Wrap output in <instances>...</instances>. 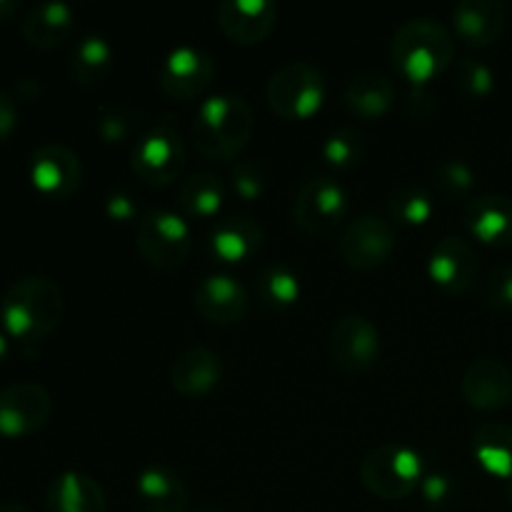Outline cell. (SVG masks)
I'll use <instances>...</instances> for the list:
<instances>
[{
  "label": "cell",
  "instance_id": "1",
  "mask_svg": "<svg viewBox=\"0 0 512 512\" xmlns=\"http://www.w3.org/2000/svg\"><path fill=\"white\" fill-rule=\"evenodd\" d=\"M390 60L405 80L423 88L453 65L455 38L440 20L410 18L395 30Z\"/></svg>",
  "mask_w": 512,
  "mask_h": 512
},
{
  "label": "cell",
  "instance_id": "2",
  "mask_svg": "<svg viewBox=\"0 0 512 512\" xmlns=\"http://www.w3.org/2000/svg\"><path fill=\"white\" fill-rule=\"evenodd\" d=\"M253 130V108L240 95H213L195 113L193 145L205 160L225 163L243 153Z\"/></svg>",
  "mask_w": 512,
  "mask_h": 512
},
{
  "label": "cell",
  "instance_id": "3",
  "mask_svg": "<svg viewBox=\"0 0 512 512\" xmlns=\"http://www.w3.org/2000/svg\"><path fill=\"white\" fill-rule=\"evenodd\" d=\"M3 323L13 338L38 343L60 328L65 315L63 290L43 275L15 280L3 298Z\"/></svg>",
  "mask_w": 512,
  "mask_h": 512
},
{
  "label": "cell",
  "instance_id": "4",
  "mask_svg": "<svg viewBox=\"0 0 512 512\" xmlns=\"http://www.w3.org/2000/svg\"><path fill=\"white\" fill-rule=\"evenodd\" d=\"M133 173L145 185H170L185 168V145L180 123L173 113H163L133 145Z\"/></svg>",
  "mask_w": 512,
  "mask_h": 512
},
{
  "label": "cell",
  "instance_id": "5",
  "mask_svg": "<svg viewBox=\"0 0 512 512\" xmlns=\"http://www.w3.org/2000/svg\"><path fill=\"white\" fill-rule=\"evenodd\" d=\"M360 480L380 500H403L423 483V460L408 445L383 443L360 463Z\"/></svg>",
  "mask_w": 512,
  "mask_h": 512
},
{
  "label": "cell",
  "instance_id": "6",
  "mask_svg": "<svg viewBox=\"0 0 512 512\" xmlns=\"http://www.w3.org/2000/svg\"><path fill=\"white\" fill-rule=\"evenodd\" d=\"M270 110L283 120H305L320 110L325 100V78L313 63L293 60L270 75L265 85Z\"/></svg>",
  "mask_w": 512,
  "mask_h": 512
},
{
  "label": "cell",
  "instance_id": "7",
  "mask_svg": "<svg viewBox=\"0 0 512 512\" xmlns=\"http://www.w3.org/2000/svg\"><path fill=\"white\" fill-rule=\"evenodd\" d=\"M135 245L145 263L158 270H175L193 250V233L180 215L170 210H148L135 228Z\"/></svg>",
  "mask_w": 512,
  "mask_h": 512
},
{
  "label": "cell",
  "instance_id": "8",
  "mask_svg": "<svg viewBox=\"0 0 512 512\" xmlns=\"http://www.w3.org/2000/svg\"><path fill=\"white\" fill-rule=\"evenodd\" d=\"M348 213V195L328 175L308 178L300 185L293 203V220L303 233L313 238L330 235Z\"/></svg>",
  "mask_w": 512,
  "mask_h": 512
},
{
  "label": "cell",
  "instance_id": "9",
  "mask_svg": "<svg viewBox=\"0 0 512 512\" xmlns=\"http://www.w3.org/2000/svg\"><path fill=\"white\" fill-rule=\"evenodd\" d=\"M53 413V398L38 383H13L0 390V435L25 438L43 428Z\"/></svg>",
  "mask_w": 512,
  "mask_h": 512
},
{
  "label": "cell",
  "instance_id": "10",
  "mask_svg": "<svg viewBox=\"0 0 512 512\" xmlns=\"http://www.w3.org/2000/svg\"><path fill=\"white\" fill-rule=\"evenodd\" d=\"M330 358L348 373H365L380 360V330L365 315H345L328 338Z\"/></svg>",
  "mask_w": 512,
  "mask_h": 512
},
{
  "label": "cell",
  "instance_id": "11",
  "mask_svg": "<svg viewBox=\"0 0 512 512\" xmlns=\"http://www.w3.org/2000/svg\"><path fill=\"white\" fill-rule=\"evenodd\" d=\"M395 228L378 215H360L340 238V255L355 270H375L393 255Z\"/></svg>",
  "mask_w": 512,
  "mask_h": 512
},
{
  "label": "cell",
  "instance_id": "12",
  "mask_svg": "<svg viewBox=\"0 0 512 512\" xmlns=\"http://www.w3.org/2000/svg\"><path fill=\"white\" fill-rule=\"evenodd\" d=\"M215 63L213 55L195 45H180L158 70V83L163 93L173 100H193L213 83Z\"/></svg>",
  "mask_w": 512,
  "mask_h": 512
},
{
  "label": "cell",
  "instance_id": "13",
  "mask_svg": "<svg viewBox=\"0 0 512 512\" xmlns=\"http://www.w3.org/2000/svg\"><path fill=\"white\" fill-rule=\"evenodd\" d=\"M30 180L48 198L65 200L83 183V165L68 145L45 143L30 155Z\"/></svg>",
  "mask_w": 512,
  "mask_h": 512
},
{
  "label": "cell",
  "instance_id": "14",
  "mask_svg": "<svg viewBox=\"0 0 512 512\" xmlns=\"http://www.w3.org/2000/svg\"><path fill=\"white\" fill-rule=\"evenodd\" d=\"M428 273L435 283L443 290H448L450 295H463L468 293L475 285L480 273L478 253L473 250V245L463 238H448L440 240L433 248L428 260Z\"/></svg>",
  "mask_w": 512,
  "mask_h": 512
},
{
  "label": "cell",
  "instance_id": "15",
  "mask_svg": "<svg viewBox=\"0 0 512 512\" xmlns=\"http://www.w3.org/2000/svg\"><path fill=\"white\" fill-rule=\"evenodd\" d=\"M218 25L233 43L258 45L278 23V5L270 0H225L218 5Z\"/></svg>",
  "mask_w": 512,
  "mask_h": 512
},
{
  "label": "cell",
  "instance_id": "16",
  "mask_svg": "<svg viewBox=\"0 0 512 512\" xmlns=\"http://www.w3.org/2000/svg\"><path fill=\"white\" fill-rule=\"evenodd\" d=\"M463 398L475 410H500L512 400V370L503 360L478 358L465 368L460 380Z\"/></svg>",
  "mask_w": 512,
  "mask_h": 512
},
{
  "label": "cell",
  "instance_id": "17",
  "mask_svg": "<svg viewBox=\"0 0 512 512\" xmlns=\"http://www.w3.org/2000/svg\"><path fill=\"white\" fill-rule=\"evenodd\" d=\"M248 290L230 275H208L195 288V310L210 325H235L248 315Z\"/></svg>",
  "mask_w": 512,
  "mask_h": 512
},
{
  "label": "cell",
  "instance_id": "18",
  "mask_svg": "<svg viewBox=\"0 0 512 512\" xmlns=\"http://www.w3.org/2000/svg\"><path fill=\"white\" fill-rule=\"evenodd\" d=\"M508 25V5L500 0H460L453 8V28L470 48H488Z\"/></svg>",
  "mask_w": 512,
  "mask_h": 512
},
{
  "label": "cell",
  "instance_id": "19",
  "mask_svg": "<svg viewBox=\"0 0 512 512\" xmlns=\"http://www.w3.org/2000/svg\"><path fill=\"white\" fill-rule=\"evenodd\" d=\"M463 223L473 238L485 245H512V198L485 193L470 198L463 208Z\"/></svg>",
  "mask_w": 512,
  "mask_h": 512
},
{
  "label": "cell",
  "instance_id": "20",
  "mask_svg": "<svg viewBox=\"0 0 512 512\" xmlns=\"http://www.w3.org/2000/svg\"><path fill=\"white\" fill-rule=\"evenodd\" d=\"M170 385L185 398L208 395L223 380V360L205 345H190L170 365Z\"/></svg>",
  "mask_w": 512,
  "mask_h": 512
},
{
  "label": "cell",
  "instance_id": "21",
  "mask_svg": "<svg viewBox=\"0 0 512 512\" xmlns=\"http://www.w3.org/2000/svg\"><path fill=\"white\" fill-rule=\"evenodd\" d=\"M75 30V13L70 5L50 0V3H40L25 15L20 23V33H23L25 43L40 50L60 48L65 40L73 35Z\"/></svg>",
  "mask_w": 512,
  "mask_h": 512
},
{
  "label": "cell",
  "instance_id": "22",
  "mask_svg": "<svg viewBox=\"0 0 512 512\" xmlns=\"http://www.w3.org/2000/svg\"><path fill=\"white\" fill-rule=\"evenodd\" d=\"M45 505L48 512H108V500L98 480L78 470H68L50 483Z\"/></svg>",
  "mask_w": 512,
  "mask_h": 512
},
{
  "label": "cell",
  "instance_id": "23",
  "mask_svg": "<svg viewBox=\"0 0 512 512\" xmlns=\"http://www.w3.org/2000/svg\"><path fill=\"white\" fill-rule=\"evenodd\" d=\"M263 225L250 215H233L218 223L210 235V250L223 263H245L263 245Z\"/></svg>",
  "mask_w": 512,
  "mask_h": 512
},
{
  "label": "cell",
  "instance_id": "24",
  "mask_svg": "<svg viewBox=\"0 0 512 512\" xmlns=\"http://www.w3.org/2000/svg\"><path fill=\"white\" fill-rule=\"evenodd\" d=\"M343 100L348 110L358 118L378 120L393 108L395 100V83L385 73H360L348 80L343 90Z\"/></svg>",
  "mask_w": 512,
  "mask_h": 512
},
{
  "label": "cell",
  "instance_id": "25",
  "mask_svg": "<svg viewBox=\"0 0 512 512\" xmlns=\"http://www.w3.org/2000/svg\"><path fill=\"white\" fill-rule=\"evenodd\" d=\"M138 500L143 512H185L188 510V488L168 468H145L138 475Z\"/></svg>",
  "mask_w": 512,
  "mask_h": 512
},
{
  "label": "cell",
  "instance_id": "26",
  "mask_svg": "<svg viewBox=\"0 0 512 512\" xmlns=\"http://www.w3.org/2000/svg\"><path fill=\"white\" fill-rule=\"evenodd\" d=\"M473 455L490 475L512 478V425L483 423L473 433Z\"/></svg>",
  "mask_w": 512,
  "mask_h": 512
},
{
  "label": "cell",
  "instance_id": "27",
  "mask_svg": "<svg viewBox=\"0 0 512 512\" xmlns=\"http://www.w3.org/2000/svg\"><path fill=\"white\" fill-rule=\"evenodd\" d=\"M113 70V45L103 35H85L70 53V75L83 88H95Z\"/></svg>",
  "mask_w": 512,
  "mask_h": 512
},
{
  "label": "cell",
  "instance_id": "28",
  "mask_svg": "<svg viewBox=\"0 0 512 512\" xmlns=\"http://www.w3.org/2000/svg\"><path fill=\"white\" fill-rule=\"evenodd\" d=\"M225 200V185L215 173L200 170L183 180L178 193V203L185 215L198 220L213 218Z\"/></svg>",
  "mask_w": 512,
  "mask_h": 512
},
{
  "label": "cell",
  "instance_id": "29",
  "mask_svg": "<svg viewBox=\"0 0 512 512\" xmlns=\"http://www.w3.org/2000/svg\"><path fill=\"white\" fill-rule=\"evenodd\" d=\"M258 295L265 308H293L300 298V280L285 265H265L258 273Z\"/></svg>",
  "mask_w": 512,
  "mask_h": 512
},
{
  "label": "cell",
  "instance_id": "30",
  "mask_svg": "<svg viewBox=\"0 0 512 512\" xmlns=\"http://www.w3.org/2000/svg\"><path fill=\"white\" fill-rule=\"evenodd\" d=\"M430 178H433L435 190L445 200H465L475 185L473 168L460 158H445L435 163L430 170Z\"/></svg>",
  "mask_w": 512,
  "mask_h": 512
},
{
  "label": "cell",
  "instance_id": "31",
  "mask_svg": "<svg viewBox=\"0 0 512 512\" xmlns=\"http://www.w3.org/2000/svg\"><path fill=\"white\" fill-rule=\"evenodd\" d=\"M388 208L390 215L395 220H400V223L423 225L433 218L435 205L423 188H418V185H403V188L390 193Z\"/></svg>",
  "mask_w": 512,
  "mask_h": 512
},
{
  "label": "cell",
  "instance_id": "32",
  "mask_svg": "<svg viewBox=\"0 0 512 512\" xmlns=\"http://www.w3.org/2000/svg\"><path fill=\"white\" fill-rule=\"evenodd\" d=\"M98 135L108 145H120L140 133V113L128 105H110L98 115Z\"/></svg>",
  "mask_w": 512,
  "mask_h": 512
},
{
  "label": "cell",
  "instance_id": "33",
  "mask_svg": "<svg viewBox=\"0 0 512 512\" xmlns=\"http://www.w3.org/2000/svg\"><path fill=\"white\" fill-rule=\"evenodd\" d=\"M363 153V135L353 128L333 130L323 143V158L328 160L333 168H353L355 163H360Z\"/></svg>",
  "mask_w": 512,
  "mask_h": 512
},
{
  "label": "cell",
  "instance_id": "34",
  "mask_svg": "<svg viewBox=\"0 0 512 512\" xmlns=\"http://www.w3.org/2000/svg\"><path fill=\"white\" fill-rule=\"evenodd\" d=\"M458 88L470 98H485L493 93V70L475 58H460L458 63Z\"/></svg>",
  "mask_w": 512,
  "mask_h": 512
},
{
  "label": "cell",
  "instance_id": "35",
  "mask_svg": "<svg viewBox=\"0 0 512 512\" xmlns=\"http://www.w3.org/2000/svg\"><path fill=\"white\" fill-rule=\"evenodd\" d=\"M235 193L243 200H258L265 190V173L255 160H238L230 170Z\"/></svg>",
  "mask_w": 512,
  "mask_h": 512
},
{
  "label": "cell",
  "instance_id": "36",
  "mask_svg": "<svg viewBox=\"0 0 512 512\" xmlns=\"http://www.w3.org/2000/svg\"><path fill=\"white\" fill-rule=\"evenodd\" d=\"M485 303L490 308L510 310L512 308V265H503V268L493 270L485 283Z\"/></svg>",
  "mask_w": 512,
  "mask_h": 512
},
{
  "label": "cell",
  "instance_id": "37",
  "mask_svg": "<svg viewBox=\"0 0 512 512\" xmlns=\"http://www.w3.org/2000/svg\"><path fill=\"white\" fill-rule=\"evenodd\" d=\"M420 490H423L425 503L433 510H443L448 505H453L455 498V483L448 478V475H425L423 483H420Z\"/></svg>",
  "mask_w": 512,
  "mask_h": 512
},
{
  "label": "cell",
  "instance_id": "38",
  "mask_svg": "<svg viewBox=\"0 0 512 512\" xmlns=\"http://www.w3.org/2000/svg\"><path fill=\"white\" fill-rule=\"evenodd\" d=\"M105 213H108L110 220L125 223V220H133L135 215H138V208H135L133 198H130L128 193L115 190V193H110L108 200H105Z\"/></svg>",
  "mask_w": 512,
  "mask_h": 512
},
{
  "label": "cell",
  "instance_id": "39",
  "mask_svg": "<svg viewBox=\"0 0 512 512\" xmlns=\"http://www.w3.org/2000/svg\"><path fill=\"white\" fill-rule=\"evenodd\" d=\"M15 125H18V108H15V100L8 93H0V143L13 135Z\"/></svg>",
  "mask_w": 512,
  "mask_h": 512
},
{
  "label": "cell",
  "instance_id": "40",
  "mask_svg": "<svg viewBox=\"0 0 512 512\" xmlns=\"http://www.w3.org/2000/svg\"><path fill=\"white\" fill-rule=\"evenodd\" d=\"M15 10H18V3H15V0H3V3H0V20L10 18Z\"/></svg>",
  "mask_w": 512,
  "mask_h": 512
},
{
  "label": "cell",
  "instance_id": "41",
  "mask_svg": "<svg viewBox=\"0 0 512 512\" xmlns=\"http://www.w3.org/2000/svg\"><path fill=\"white\" fill-rule=\"evenodd\" d=\"M0 512H33L28 505H20V503H5L0 505Z\"/></svg>",
  "mask_w": 512,
  "mask_h": 512
},
{
  "label": "cell",
  "instance_id": "42",
  "mask_svg": "<svg viewBox=\"0 0 512 512\" xmlns=\"http://www.w3.org/2000/svg\"><path fill=\"white\" fill-rule=\"evenodd\" d=\"M8 360V340H5V335L0 333V365Z\"/></svg>",
  "mask_w": 512,
  "mask_h": 512
},
{
  "label": "cell",
  "instance_id": "43",
  "mask_svg": "<svg viewBox=\"0 0 512 512\" xmlns=\"http://www.w3.org/2000/svg\"><path fill=\"white\" fill-rule=\"evenodd\" d=\"M195 512H223V510L215 508V505H210V503H205V505H200V508L195 510Z\"/></svg>",
  "mask_w": 512,
  "mask_h": 512
},
{
  "label": "cell",
  "instance_id": "44",
  "mask_svg": "<svg viewBox=\"0 0 512 512\" xmlns=\"http://www.w3.org/2000/svg\"><path fill=\"white\" fill-rule=\"evenodd\" d=\"M505 495H508V500L512 503V478L505 480Z\"/></svg>",
  "mask_w": 512,
  "mask_h": 512
}]
</instances>
